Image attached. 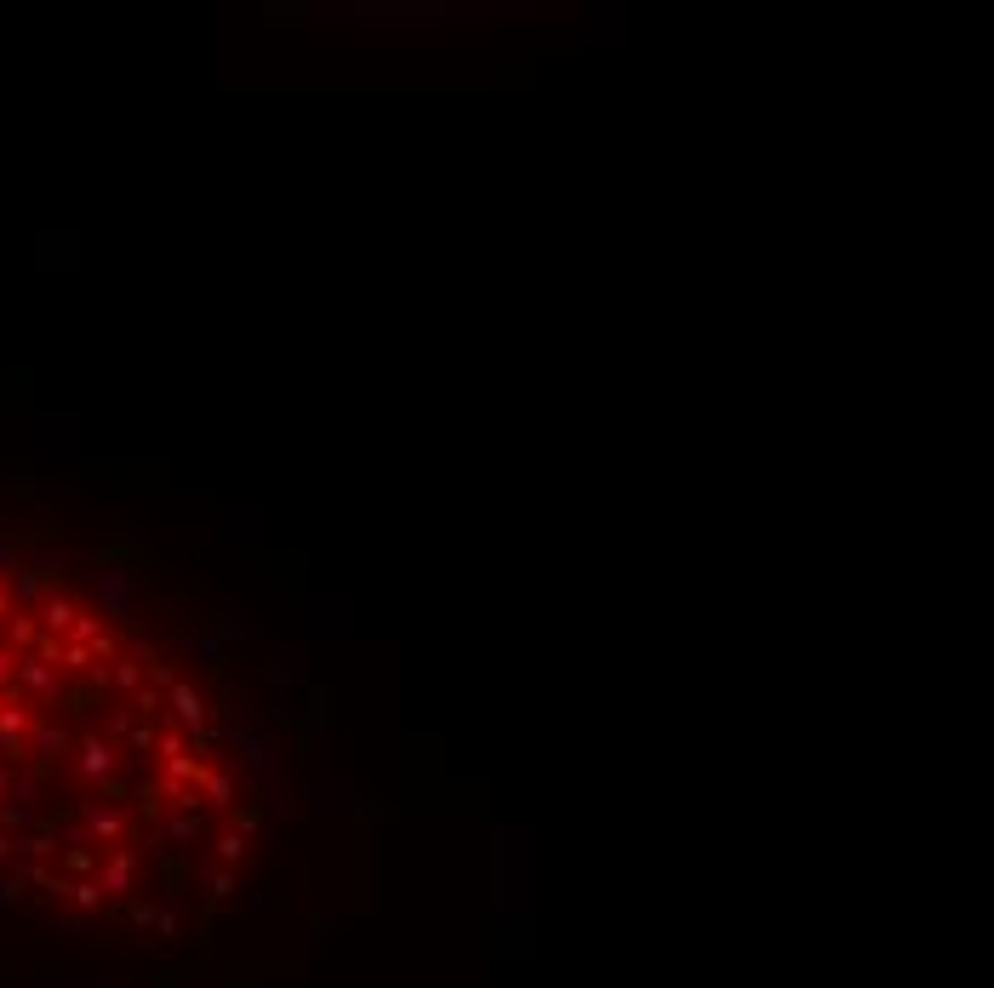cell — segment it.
Listing matches in <instances>:
<instances>
[{"instance_id":"obj_4","label":"cell","mask_w":994,"mask_h":988,"mask_svg":"<svg viewBox=\"0 0 994 988\" xmlns=\"http://www.w3.org/2000/svg\"><path fill=\"white\" fill-rule=\"evenodd\" d=\"M200 800L206 806H235V771L229 766H206V777H200Z\"/></svg>"},{"instance_id":"obj_7","label":"cell","mask_w":994,"mask_h":988,"mask_svg":"<svg viewBox=\"0 0 994 988\" xmlns=\"http://www.w3.org/2000/svg\"><path fill=\"white\" fill-rule=\"evenodd\" d=\"M200 829H206V817H200V811H178V817H172V823H166L160 834H166L172 846H189V840H195Z\"/></svg>"},{"instance_id":"obj_3","label":"cell","mask_w":994,"mask_h":988,"mask_svg":"<svg viewBox=\"0 0 994 988\" xmlns=\"http://www.w3.org/2000/svg\"><path fill=\"white\" fill-rule=\"evenodd\" d=\"M75 617H80V606L69 600V594H46V600H40V629L46 634H69L75 629Z\"/></svg>"},{"instance_id":"obj_6","label":"cell","mask_w":994,"mask_h":988,"mask_svg":"<svg viewBox=\"0 0 994 988\" xmlns=\"http://www.w3.org/2000/svg\"><path fill=\"white\" fill-rule=\"evenodd\" d=\"M98 600L109 606V617H126V577H120V572H103V577H98Z\"/></svg>"},{"instance_id":"obj_8","label":"cell","mask_w":994,"mask_h":988,"mask_svg":"<svg viewBox=\"0 0 994 988\" xmlns=\"http://www.w3.org/2000/svg\"><path fill=\"white\" fill-rule=\"evenodd\" d=\"M35 749L46 754V760H58V754H69V737H63L58 726H35Z\"/></svg>"},{"instance_id":"obj_5","label":"cell","mask_w":994,"mask_h":988,"mask_svg":"<svg viewBox=\"0 0 994 988\" xmlns=\"http://www.w3.org/2000/svg\"><path fill=\"white\" fill-rule=\"evenodd\" d=\"M143 674H149L143 669V657H115V669L103 674V680H109L115 692H143Z\"/></svg>"},{"instance_id":"obj_11","label":"cell","mask_w":994,"mask_h":988,"mask_svg":"<svg viewBox=\"0 0 994 988\" xmlns=\"http://www.w3.org/2000/svg\"><path fill=\"white\" fill-rule=\"evenodd\" d=\"M155 743H160L155 726H132V732H126V749H132V754H149Z\"/></svg>"},{"instance_id":"obj_2","label":"cell","mask_w":994,"mask_h":988,"mask_svg":"<svg viewBox=\"0 0 994 988\" xmlns=\"http://www.w3.org/2000/svg\"><path fill=\"white\" fill-rule=\"evenodd\" d=\"M75 771L86 777V783H109V777H115V749H109L103 737H86L80 754H75Z\"/></svg>"},{"instance_id":"obj_10","label":"cell","mask_w":994,"mask_h":988,"mask_svg":"<svg viewBox=\"0 0 994 988\" xmlns=\"http://www.w3.org/2000/svg\"><path fill=\"white\" fill-rule=\"evenodd\" d=\"M246 629H252V623H246L235 606H223V612H218V634H223V640H235V634H246Z\"/></svg>"},{"instance_id":"obj_1","label":"cell","mask_w":994,"mask_h":988,"mask_svg":"<svg viewBox=\"0 0 994 988\" xmlns=\"http://www.w3.org/2000/svg\"><path fill=\"white\" fill-rule=\"evenodd\" d=\"M166 697H172V714H178L183 726L195 732V743H212V737H218V726L206 720L212 709H206V697H200L195 680H172V686H166Z\"/></svg>"},{"instance_id":"obj_9","label":"cell","mask_w":994,"mask_h":988,"mask_svg":"<svg viewBox=\"0 0 994 988\" xmlns=\"http://www.w3.org/2000/svg\"><path fill=\"white\" fill-rule=\"evenodd\" d=\"M183 652L200 657V663H212V657H218V634H189V640H183Z\"/></svg>"},{"instance_id":"obj_12","label":"cell","mask_w":994,"mask_h":988,"mask_svg":"<svg viewBox=\"0 0 994 988\" xmlns=\"http://www.w3.org/2000/svg\"><path fill=\"white\" fill-rule=\"evenodd\" d=\"M269 680H275V686H292V680H298V663H286V657H280L275 669H269Z\"/></svg>"}]
</instances>
